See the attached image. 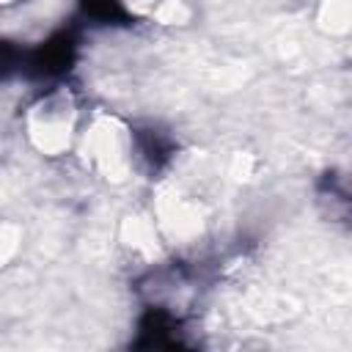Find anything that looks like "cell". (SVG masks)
Wrapping results in <instances>:
<instances>
[{"label": "cell", "instance_id": "7a4b0ae2", "mask_svg": "<svg viewBox=\"0 0 352 352\" xmlns=\"http://www.w3.org/2000/svg\"><path fill=\"white\" fill-rule=\"evenodd\" d=\"M16 63H19V52H16V50H11V47H6V44L0 41V74L11 72Z\"/></svg>", "mask_w": 352, "mask_h": 352}, {"label": "cell", "instance_id": "6da1fadb", "mask_svg": "<svg viewBox=\"0 0 352 352\" xmlns=\"http://www.w3.org/2000/svg\"><path fill=\"white\" fill-rule=\"evenodd\" d=\"M82 6H85V11H88L91 16H96V19H104V22L124 16L121 0H82Z\"/></svg>", "mask_w": 352, "mask_h": 352}]
</instances>
